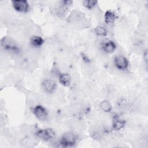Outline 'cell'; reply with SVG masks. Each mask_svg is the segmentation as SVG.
I'll return each instance as SVG.
<instances>
[{
	"mask_svg": "<svg viewBox=\"0 0 148 148\" xmlns=\"http://www.w3.org/2000/svg\"><path fill=\"white\" fill-rule=\"evenodd\" d=\"M76 137L74 134L71 132H66L61 136L60 143L63 147H71L75 145Z\"/></svg>",
	"mask_w": 148,
	"mask_h": 148,
	"instance_id": "6da1fadb",
	"label": "cell"
},
{
	"mask_svg": "<svg viewBox=\"0 0 148 148\" xmlns=\"http://www.w3.org/2000/svg\"><path fill=\"white\" fill-rule=\"evenodd\" d=\"M1 45L5 50L13 53H18L20 50L16 43L13 40L7 37H3L1 39Z\"/></svg>",
	"mask_w": 148,
	"mask_h": 148,
	"instance_id": "7a4b0ae2",
	"label": "cell"
},
{
	"mask_svg": "<svg viewBox=\"0 0 148 148\" xmlns=\"http://www.w3.org/2000/svg\"><path fill=\"white\" fill-rule=\"evenodd\" d=\"M36 135L44 141H49L55 137L56 133L51 128H44L39 130L36 133Z\"/></svg>",
	"mask_w": 148,
	"mask_h": 148,
	"instance_id": "3957f363",
	"label": "cell"
},
{
	"mask_svg": "<svg viewBox=\"0 0 148 148\" xmlns=\"http://www.w3.org/2000/svg\"><path fill=\"white\" fill-rule=\"evenodd\" d=\"M13 8L20 13H27L29 10L28 2L25 0H14L12 1Z\"/></svg>",
	"mask_w": 148,
	"mask_h": 148,
	"instance_id": "277c9868",
	"label": "cell"
},
{
	"mask_svg": "<svg viewBox=\"0 0 148 148\" xmlns=\"http://www.w3.org/2000/svg\"><path fill=\"white\" fill-rule=\"evenodd\" d=\"M33 113L35 117L41 121L46 120L48 117V112L45 108L38 105L33 108Z\"/></svg>",
	"mask_w": 148,
	"mask_h": 148,
	"instance_id": "5b68a950",
	"label": "cell"
},
{
	"mask_svg": "<svg viewBox=\"0 0 148 148\" xmlns=\"http://www.w3.org/2000/svg\"><path fill=\"white\" fill-rule=\"evenodd\" d=\"M114 64L116 68L124 71L128 68L129 65L128 60L123 56H117L114 59Z\"/></svg>",
	"mask_w": 148,
	"mask_h": 148,
	"instance_id": "8992f818",
	"label": "cell"
},
{
	"mask_svg": "<svg viewBox=\"0 0 148 148\" xmlns=\"http://www.w3.org/2000/svg\"><path fill=\"white\" fill-rule=\"evenodd\" d=\"M41 85L43 90L47 93H52L56 88V82L54 80L49 79H44L42 82Z\"/></svg>",
	"mask_w": 148,
	"mask_h": 148,
	"instance_id": "52a82bcc",
	"label": "cell"
},
{
	"mask_svg": "<svg viewBox=\"0 0 148 148\" xmlns=\"http://www.w3.org/2000/svg\"><path fill=\"white\" fill-rule=\"evenodd\" d=\"M101 47L103 51L106 53H112L116 49V43L109 39H106L102 42Z\"/></svg>",
	"mask_w": 148,
	"mask_h": 148,
	"instance_id": "ba28073f",
	"label": "cell"
},
{
	"mask_svg": "<svg viewBox=\"0 0 148 148\" xmlns=\"http://www.w3.org/2000/svg\"><path fill=\"white\" fill-rule=\"evenodd\" d=\"M125 125V121L118 115H114L113 117L112 129L114 131H119Z\"/></svg>",
	"mask_w": 148,
	"mask_h": 148,
	"instance_id": "9c48e42d",
	"label": "cell"
},
{
	"mask_svg": "<svg viewBox=\"0 0 148 148\" xmlns=\"http://www.w3.org/2000/svg\"><path fill=\"white\" fill-rule=\"evenodd\" d=\"M60 83L64 87H68L71 84V77L67 73H61L58 77Z\"/></svg>",
	"mask_w": 148,
	"mask_h": 148,
	"instance_id": "30bf717a",
	"label": "cell"
},
{
	"mask_svg": "<svg viewBox=\"0 0 148 148\" xmlns=\"http://www.w3.org/2000/svg\"><path fill=\"white\" fill-rule=\"evenodd\" d=\"M116 19V16L114 13L112 11L107 10L104 14V20L107 24H112Z\"/></svg>",
	"mask_w": 148,
	"mask_h": 148,
	"instance_id": "8fae6325",
	"label": "cell"
},
{
	"mask_svg": "<svg viewBox=\"0 0 148 148\" xmlns=\"http://www.w3.org/2000/svg\"><path fill=\"white\" fill-rule=\"evenodd\" d=\"M31 44L35 47H39L42 46L44 43V39L40 36H33L30 40Z\"/></svg>",
	"mask_w": 148,
	"mask_h": 148,
	"instance_id": "7c38bea8",
	"label": "cell"
},
{
	"mask_svg": "<svg viewBox=\"0 0 148 148\" xmlns=\"http://www.w3.org/2000/svg\"><path fill=\"white\" fill-rule=\"evenodd\" d=\"M100 108L101 109L105 112L109 113L112 109V106L111 103L107 100H103L100 103Z\"/></svg>",
	"mask_w": 148,
	"mask_h": 148,
	"instance_id": "4fadbf2b",
	"label": "cell"
},
{
	"mask_svg": "<svg viewBox=\"0 0 148 148\" xmlns=\"http://www.w3.org/2000/svg\"><path fill=\"white\" fill-rule=\"evenodd\" d=\"M98 2L97 1H93V0H85L82 2L83 5L87 8V9H92L94 8Z\"/></svg>",
	"mask_w": 148,
	"mask_h": 148,
	"instance_id": "5bb4252c",
	"label": "cell"
},
{
	"mask_svg": "<svg viewBox=\"0 0 148 148\" xmlns=\"http://www.w3.org/2000/svg\"><path fill=\"white\" fill-rule=\"evenodd\" d=\"M95 33L97 35L99 36H106L107 35L106 29L102 26H97L94 29Z\"/></svg>",
	"mask_w": 148,
	"mask_h": 148,
	"instance_id": "9a60e30c",
	"label": "cell"
},
{
	"mask_svg": "<svg viewBox=\"0 0 148 148\" xmlns=\"http://www.w3.org/2000/svg\"><path fill=\"white\" fill-rule=\"evenodd\" d=\"M147 54H147V50H146L145 51V52L143 53V58H144V60H145V61L146 63L147 62Z\"/></svg>",
	"mask_w": 148,
	"mask_h": 148,
	"instance_id": "2e32d148",
	"label": "cell"
},
{
	"mask_svg": "<svg viewBox=\"0 0 148 148\" xmlns=\"http://www.w3.org/2000/svg\"><path fill=\"white\" fill-rule=\"evenodd\" d=\"M83 59L84 61H86V62H88V61H89L88 58L86 56H83Z\"/></svg>",
	"mask_w": 148,
	"mask_h": 148,
	"instance_id": "e0dca14e",
	"label": "cell"
}]
</instances>
